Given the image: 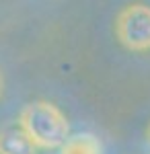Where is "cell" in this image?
I'll return each instance as SVG.
<instances>
[{
  "mask_svg": "<svg viewBox=\"0 0 150 154\" xmlns=\"http://www.w3.org/2000/svg\"><path fill=\"white\" fill-rule=\"evenodd\" d=\"M148 142H150V130H148Z\"/></svg>",
  "mask_w": 150,
  "mask_h": 154,
  "instance_id": "obj_6",
  "label": "cell"
},
{
  "mask_svg": "<svg viewBox=\"0 0 150 154\" xmlns=\"http://www.w3.org/2000/svg\"><path fill=\"white\" fill-rule=\"evenodd\" d=\"M19 125L27 131L39 150H60L70 138L66 115L49 101H33L19 113Z\"/></svg>",
  "mask_w": 150,
  "mask_h": 154,
  "instance_id": "obj_1",
  "label": "cell"
},
{
  "mask_svg": "<svg viewBox=\"0 0 150 154\" xmlns=\"http://www.w3.org/2000/svg\"><path fill=\"white\" fill-rule=\"evenodd\" d=\"M58 154H103V144L95 134L80 131V134H72L62 144Z\"/></svg>",
  "mask_w": 150,
  "mask_h": 154,
  "instance_id": "obj_4",
  "label": "cell"
},
{
  "mask_svg": "<svg viewBox=\"0 0 150 154\" xmlns=\"http://www.w3.org/2000/svg\"><path fill=\"white\" fill-rule=\"evenodd\" d=\"M4 95V76H2V72H0V99Z\"/></svg>",
  "mask_w": 150,
  "mask_h": 154,
  "instance_id": "obj_5",
  "label": "cell"
},
{
  "mask_svg": "<svg viewBox=\"0 0 150 154\" xmlns=\"http://www.w3.org/2000/svg\"><path fill=\"white\" fill-rule=\"evenodd\" d=\"M37 150L19 121L0 130V154H37Z\"/></svg>",
  "mask_w": 150,
  "mask_h": 154,
  "instance_id": "obj_3",
  "label": "cell"
},
{
  "mask_svg": "<svg viewBox=\"0 0 150 154\" xmlns=\"http://www.w3.org/2000/svg\"><path fill=\"white\" fill-rule=\"evenodd\" d=\"M115 35L123 48L132 51L150 49V6L142 2L127 4L115 19Z\"/></svg>",
  "mask_w": 150,
  "mask_h": 154,
  "instance_id": "obj_2",
  "label": "cell"
}]
</instances>
